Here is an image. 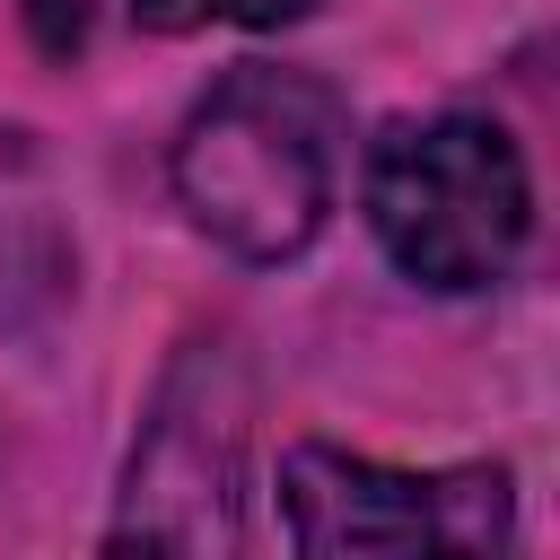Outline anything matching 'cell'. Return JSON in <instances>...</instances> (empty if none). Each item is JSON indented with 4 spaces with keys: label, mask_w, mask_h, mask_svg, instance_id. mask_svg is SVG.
Here are the masks:
<instances>
[{
    "label": "cell",
    "mask_w": 560,
    "mask_h": 560,
    "mask_svg": "<svg viewBox=\"0 0 560 560\" xmlns=\"http://www.w3.org/2000/svg\"><path fill=\"white\" fill-rule=\"evenodd\" d=\"M341 184V105L306 70L236 61L175 140V201L236 262H289L315 245Z\"/></svg>",
    "instance_id": "6da1fadb"
},
{
    "label": "cell",
    "mask_w": 560,
    "mask_h": 560,
    "mask_svg": "<svg viewBox=\"0 0 560 560\" xmlns=\"http://www.w3.org/2000/svg\"><path fill=\"white\" fill-rule=\"evenodd\" d=\"M368 228L402 280L446 289V298L490 289L525 254V228H534V184H525L516 140L481 114L394 122L368 149Z\"/></svg>",
    "instance_id": "7a4b0ae2"
},
{
    "label": "cell",
    "mask_w": 560,
    "mask_h": 560,
    "mask_svg": "<svg viewBox=\"0 0 560 560\" xmlns=\"http://www.w3.org/2000/svg\"><path fill=\"white\" fill-rule=\"evenodd\" d=\"M280 516L306 560H402V551H490L508 542V472H394L324 438L280 455Z\"/></svg>",
    "instance_id": "3957f363"
},
{
    "label": "cell",
    "mask_w": 560,
    "mask_h": 560,
    "mask_svg": "<svg viewBox=\"0 0 560 560\" xmlns=\"http://www.w3.org/2000/svg\"><path fill=\"white\" fill-rule=\"evenodd\" d=\"M236 464H245V385L228 341H192L158 394V420L131 455V499L114 551H228L236 542Z\"/></svg>",
    "instance_id": "277c9868"
},
{
    "label": "cell",
    "mask_w": 560,
    "mask_h": 560,
    "mask_svg": "<svg viewBox=\"0 0 560 560\" xmlns=\"http://www.w3.org/2000/svg\"><path fill=\"white\" fill-rule=\"evenodd\" d=\"M315 0H131V18L140 26H158V35H192V26H210V18H228V26H289V18H306Z\"/></svg>",
    "instance_id": "5b68a950"
},
{
    "label": "cell",
    "mask_w": 560,
    "mask_h": 560,
    "mask_svg": "<svg viewBox=\"0 0 560 560\" xmlns=\"http://www.w3.org/2000/svg\"><path fill=\"white\" fill-rule=\"evenodd\" d=\"M18 18H26V35H35V52H44V61H70V52L88 44L96 0H18Z\"/></svg>",
    "instance_id": "8992f818"
}]
</instances>
